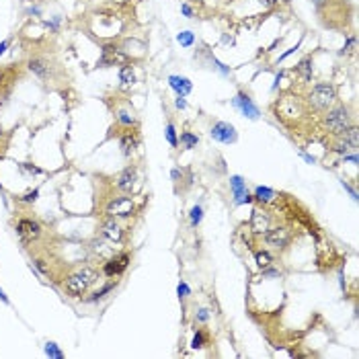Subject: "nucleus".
Masks as SVG:
<instances>
[{"mask_svg": "<svg viewBox=\"0 0 359 359\" xmlns=\"http://www.w3.org/2000/svg\"><path fill=\"white\" fill-rule=\"evenodd\" d=\"M97 277H99V273L92 269V267H80L78 271H74V273H70V275L66 277V281H64L66 294L70 296V298L84 296L88 289H90V285L97 281Z\"/></svg>", "mask_w": 359, "mask_h": 359, "instance_id": "1", "label": "nucleus"}, {"mask_svg": "<svg viewBox=\"0 0 359 359\" xmlns=\"http://www.w3.org/2000/svg\"><path fill=\"white\" fill-rule=\"evenodd\" d=\"M308 101L314 109H331L332 103L337 101V90H334V86L331 83H318L312 86Z\"/></svg>", "mask_w": 359, "mask_h": 359, "instance_id": "2", "label": "nucleus"}, {"mask_svg": "<svg viewBox=\"0 0 359 359\" xmlns=\"http://www.w3.org/2000/svg\"><path fill=\"white\" fill-rule=\"evenodd\" d=\"M324 123H327V130L332 136H341L347 127L351 125V115H349V111H347V107H334L327 113Z\"/></svg>", "mask_w": 359, "mask_h": 359, "instance_id": "3", "label": "nucleus"}, {"mask_svg": "<svg viewBox=\"0 0 359 359\" xmlns=\"http://www.w3.org/2000/svg\"><path fill=\"white\" fill-rule=\"evenodd\" d=\"M263 236H265L267 247H271L275 250H285L289 247V242H292V230L287 226H275V228H269Z\"/></svg>", "mask_w": 359, "mask_h": 359, "instance_id": "4", "label": "nucleus"}, {"mask_svg": "<svg viewBox=\"0 0 359 359\" xmlns=\"http://www.w3.org/2000/svg\"><path fill=\"white\" fill-rule=\"evenodd\" d=\"M132 257L130 252H117V254H111V257L103 263V273H105L107 277H119L125 269L127 265H130Z\"/></svg>", "mask_w": 359, "mask_h": 359, "instance_id": "5", "label": "nucleus"}, {"mask_svg": "<svg viewBox=\"0 0 359 359\" xmlns=\"http://www.w3.org/2000/svg\"><path fill=\"white\" fill-rule=\"evenodd\" d=\"M17 234L23 242H33L41 236V224L31 218H21L17 222Z\"/></svg>", "mask_w": 359, "mask_h": 359, "instance_id": "6", "label": "nucleus"}, {"mask_svg": "<svg viewBox=\"0 0 359 359\" xmlns=\"http://www.w3.org/2000/svg\"><path fill=\"white\" fill-rule=\"evenodd\" d=\"M210 134H212L214 140L220 142V144H234L236 138H238L234 125L228 123V121H218V123H214Z\"/></svg>", "mask_w": 359, "mask_h": 359, "instance_id": "7", "label": "nucleus"}, {"mask_svg": "<svg viewBox=\"0 0 359 359\" xmlns=\"http://www.w3.org/2000/svg\"><path fill=\"white\" fill-rule=\"evenodd\" d=\"M107 214L111 218H130L134 214V201L130 197H113L107 203Z\"/></svg>", "mask_w": 359, "mask_h": 359, "instance_id": "8", "label": "nucleus"}, {"mask_svg": "<svg viewBox=\"0 0 359 359\" xmlns=\"http://www.w3.org/2000/svg\"><path fill=\"white\" fill-rule=\"evenodd\" d=\"M232 105L245 115V117H249V119H259V107L252 103V99L247 95V92H238V95L232 99Z\"/></svg>", "mask_w": 359, "mask_h": 359, "instance_id": "9", "label": "nucleus"}, {"mask_svg": "<svg viewBox=\"0 0 359 359\" xmlns=\"http://www.w3.org/2000/svg\"><path fill=\"white\" fill-rule=\"evenodd\" d=\"M269 228H271V216L265 212V210H259V207H254V210H252V216H250V232L257 234V236H263Z\"/></svg>", "mask_w": 359, "mask_h": 359, "instance_id": "10", "label": "nucleus"}, {"mask_svg": "<svg viewBox=\"0 0 359 359\" xmlns=\"http://www.w3.org/2000/svg\"><path fill=\"white\" fill-rule=\"evenodd\" d=\"M230 189H232V195H234V203L236 205H242V203H250L252 201V195L249 193L247 189V183L240 175H234L230 177Z\"/></svg>", "mask_w": 359, "mask_h": 359, "instance_id": "11", "label": "nucleus"}, {"mask_svg": "<svg viewBox=\"0 0 359 359\" xmlns=\"http://www.w3.org/2000/svg\"><path fill=\"white\" fill-rule=\"evenodd\" d=\"M136 183H138V170L134 166H127L121 175L117 177V189L123 191V193H132L136 189Z\"/></svg>", "mask_w": 359, "mask_h": 359, "instance_id": "12", "label": "nucleus"}, {"mask_svg": "<svg viewBox=\"0 0 359 359\" xmlns=\"http://www.w3.org/2000/svg\"><path fill=\"white\" fill-rule=\"evenodd\" d=\"M101 234H103V238H107L111 242H121L123 240V228L119 222H115V218H109L103 222Z\"/></svg>", "mask_w": 359, "mask_h": 359, "instance_id": "13", "label": "nucleus"}, {"mask_svg": "<svg viewBox=\"0 0 359 359\" xmlns=\"http://www.w3.org/2000/svg\"><path fill=\"white\" fill-rule=\"evenodd\" d=\"M27 68H29V70L35 74V76H39V78H43V80L50 78V72H52L50 62L45 60V57H41V55H33V57H29Z\"/></svg>", "mask_w": 359, "mask_h": 359, "instance_id": "14", "label": "nucleus"}, {"mask_svg": "<svg viewBox=\"0 0 359 359\" xmlns=\"http://www.w3.org/2000/svg\"><path fill=\"white\" fill-rule=\"evenodd\" d=\"M168 84H170V88H175V92L179 97H187L193 88L191 80L185 78V76H168Z\"/></svg>", "mask_w": 359, "mask_h": 359, "instance_id": "15", "label": "nucleus"}, {"mask_svg": "<svg viewBox=\"0 0 359 359\" xmlns=\"http://www.w3.org/2000/svg\"><path fill=\"white\" fill-rule=\"evenodd\" d=\"M123 57V54L119 52L117 45H105L101 52V66H111L115 62H119Z\"/></svg>", "mask_w": 359, "mask_h": 359, "instance_id": "16", "label": "nucleus"}, {"mask_svg": "<svg viewBox=\"0 0 359 359\" xmlns=\"http://www.w3.org/2000/svg\"><path fill=\"white\" fill-rule=\"evenodd\" d=\"M275 197H277V193H275L273 189L263 187V185H259V187H254V193H252V199H254V201H259V203H263V205H267V203H273V201H275Z\"/></svg>", "mask_w": 359, "mask_h": 359, "instance_id": "17", "label": "nucleus"}, {"mask_svg": "<svg viewBox=\"0 0 359 359\" xmlns=\"http://www.w3.org/2000/svg\"><path fill=\"white\" fill-rule=\"evenodd\" d=\"M119 146H121V152H123V156H132L134 152H136V148H138V140H136V136L134 134H123L121 138H119Z\"/></svg>", "mask_w": 359, "mask_h": 359, "instance_id": "18", "label": "nucleus"}, {"mask_svg": "<svg viewBox=\"0 0 359 359\" xmlns=\"http://www.w3.org/2000/svg\"><path fill=\"white\" fill-rule=\"evenodd\" d=\"M341 140L347 142L351 148H357V146H359V130H357L355 125H349V127H347V130L341 134Z\"/></svg>", "mask_w": 359, "mask_h": 359, "instance_id": "19", "label": "nucleus"}, {"mask_svg": "<svg viewBox=\"0 0 359 359\" xmlns=\"http://www.w3.org/2000/svg\"><path fill=\"white\" fill-rule=\"evenodd\" d=\"M296 70H298V74H300V76H302L304 83L312 80V57H310V55H306L304 60L296 66Z\"/></svg>", "mask_w": 359, "mask_h": 359, "instance_id": "20", "label": "nucleus"}, {"mask_svg": "<svg viewBox=\"0 0 359 359\" xmlns=\"http://www.w3.org/2000/svg\"><path fill=\"white\" fill-rule=\"evenodd\" d=\"M119 80H121L125 86H130V84L136 83V72H134V68H132L130 64L121 66V70H119Z\"/></svg>", "mask_w": 359, "mask_h": 359, "instance_id": "21", "label": "nucleus"}, {"mask_svg": "<svg viewBox=\"0 0 359 359\" xmlns=\"http://www.w3.org/2000/svg\"><path fill=\"white\" fill-rule=\"evenodd\" d=\"M254 263H257V267H259V269L269 267V265H273V257H271V252H267V250H257V252H254Z\"/></svg>", "mask_w": 359, "mask_h": 359, "instance_id": "22", "label": "nucleus"}, {"mask_svg": "<svg viewBox=\"0 0 359 359\" xmlns=\"http://www.w3.org/2000/svg\"><path fill=\"white\" fill-rule=\"evenodd\" d=\"M197 144H199V138L195 136V134H191V132H183L181 134V146L185 150H193Z\"/></svg>", "mask_w": 359, "mask_h": 359, "instance_id": "23", "label": "nucleus"}, {"mask_svg": "<svg viewBox=\"0 0 359 359\" xmlns=\"http://www.w3.org/2000/svg\"><path fill=\"white\" fill-rule=\"evenodd\" d=\"M113 289H115V281L107 283L105 287H103V289H101V292H95V294H92V298H86V302H101V300H103V298H105L107 294H111V292H113Z\"/></svg>", "mask_w": 359, "mask_h": 359, "instance_id": "24", "label": "nucleus"}, {"mask_svg": "<svg viewBox=\"0 0 359 359\" xmlns=\"http://www.w3.org/2000/svg\"><path fill=\"white\" fill-rule=\"evenodd\" d=\"M45 355H48V357H55V359H64V351L54 341L45 343Z\"/></svg>", "mask_w": 359, "mask_h": 359, "instance_id": "25", "label": "nucleus"}, {"mask_svg": "<svg viewBox=\"0 0 359 359\" xmlns=\"http://www.w3.org/2000/svg\"><path fill=\"white\" fill-rule=\"evenodd\" d=\"M165 134H166L168 144H170L172 148H177V146H179V138H177V130H175V125H172V123H166Z\"/></svg>", "mask_w": 359, "mask_h": 359, "instance_id": "26", "label": "nucleus"}, {"mask_svg": "<svg viewBox=\"0 0 359 359\" xmlns=\"http://www.w3.org/2000/svg\"><path fill=\"white\" fill-rule=\"evenodd\" d=\"M189 218H191V226H193V228H197V226L201 224V220H203V210H201L199 205L191 207V214H189Z\"/></svg>", "mask_w": 359, "mask_h": 359, "instance_id": "27", "label": "nucleus"}, {"mask_svg": "<svg viewBox=\"0 0 359 359\" xmlns=\"http://www.w3.org/2000/svg\"><path fill=\"white\" fill-rule=\"evenodd\" d=\"M117 121H119L121 125H134V123H136V117H134L130 111L121 109V111H117Z\"/></svg>", "mask_w": 359, "mask_h": 359, "instance_id": "28", "label": "nucleus"}, {"mask_svg": "<svg viewBox=\"0 0 359 359\" xmlns=\"http://www.w3.org/2000/svg\"><path fill=\"white\" fill-rule=\"evenodd\" d=\"M177 41H179L181 45H185V48H191L193 41H195V37H193V33H191V31H183V33H179Z\"/></svg>", "mask_w": 359, "mask_h": 359, "instance_id": "29", "label": "nucleus"}, {"mask_svg": "<svg viewBox=\"0 0 359 359\" xmlns=\"http://www.w3.org/2000/svg\"><path fill=\"white\" fill-rule=\"evenodd\" d=\"M203 345H205V332L197 331V332H195V337H193V341H191V349H201Z\"/></svg>", "mask_w": 359, "mask_h": 359, "instance_id": "30", "label": "nucleus"}, {"mask_svg": "<svg viewBox=\"0 0 359 359\" xmlns=\"http://www.w3.org/2000/svg\"><path fill=\"white\" fill-rule=\"evenodd\" d=\"M37 197H39V189H33V191H27L25 195H21V201L23 203H33V201H37Z\"/></svg>", "mask_w": 359, "mask_h": 359, "instance_id": "31", "label": "nucleus"}, {"mask_svg": "<svg viewBox=\"0 0 359 359\" xmlns=\"http://www.w3.org/2000/svg\"><path fill=\"white\" fill-rule=\"evenodd\" d=\"M177 294H179V298L181 300H185V298H189L191 296V287L185 283V281H179V285H177Z\"/></svg>", "mask_w": 359, "mask_h": 359, "instance_id": "32", "label": "nucleus"}, {"mask_svg": "<svg viewBox=\"0 0 359 359\" xmlns=\"http://www.w3.org/2000/svg\"><path fill=\"white\" fill-rule=\"evenodd\" d=\"M207 320H210V310H207V308H199L197 312H195V322L203 324V322H207Z\"/></svg>", "mask_w": 359, "mask_h": 359, "instance_id": "33", "label": "nucleus"}, {"mask_svg": "<svg viewBox=\"0 0 359 359\" xmlns=\"http://www.w3.org/2000/svg\"><path fill=\"white\" fill-rule=\"evenodd\" d=\"M261 271H263L265 279H271V277H281V271L279 269H273L271 265H269V267H265V269H261Z\"/></svg>", "mask_w": 359, "mask_h": 359, "instance_id": "34", "label": "nucleus"}, {"mask_svg": "<svg viewBox=\"0 0 359 359\" xmlns=\"http://www.w3.org/2000/svg\"><path fill=\"white\" fill-rule=\"evenodd\" d=\"M33 265H35V269H37L41 275H50V267L45 265L43 259H35V261H33Z\"/></svg>", "mask_w": 359, "mask_h": 359, "instance_id": "35", "label": "nucleus"}, {"mask_svg": "<svg viewBox=\"0 0 359 359\" xmlns=\"http://www.w3.org/2000/svg\"><path fill=\"white\" fill-rule=\"evenodd\" d=\"M349 148H351L349 144H347V142H343V140H341V142H339L337 146H334V148H332V152H337V154H341V156H343V154H347V152H349Z\"/></svg>", "mask_w": 359, "mask_h": 359, "instance_id": "36", "label": "nucleus"}, {"mask_svg": "<svg viewBox=\"0 0 359 359\" xmlns=\"http://www.w3.org/2000/svg\"><path fill=\"white\" fill-rule=\"evenodd\" d=\"M21 166H23V168H25V170H29V172H33V175H41V172H43L41 168H37V166H33V165H29V162H25V165H21Z\"/></svg>", "mask_w": 359, "mask_h": 359, "instance_id": "37", "label": "nucleus"}, {"mask_svg": "<svg viewBox=\"0 0 359 359\" xmlns=\"http://www.w3.org/2000/svg\"><path fill=\"white\" fill-rule=\"evenodd\" d=\"M341 185H343V187H345L347 191H349V193H351V197H353V199L357 201V191H355V189L351 187V185H349V183H347V181H341Z\"/></svg>", "mask_w": 359, "mask_h": 359, "instance_id": "38", "label": "nucleus"}, {"mask_svg": "<svg viewBox=\"0 0 359 359\" xmlns=\"http://www.w3.org/2000/svg\"><path fill=\"white\" fill-rule=\"evenodd\" d=\"M343 162H353V165H357L359 158H357V154H349V152H347V154H343Z\"/></svg>", "mask_w": 359, "mask_h": 359, "instance_id": "39", "label": "nucleus"}, {"mask_svg": "<svg viewBox=\"0 0 359 359\" xmlns=\"http://www.w3.org/2000/svg\"><path fill=\"white\" fill-rule=\"evenodd\" d=\"M175 105H177V109H187V101H185V97H177Z\"/></svg>", "mask_w": 359, "mask_h": 359, "instance_id": "40", "label": "nucleus"}, {"mask_svg": "<svg viewBox=\"0 0 359 359\" xmlns=\"http://www.w3.org/2000/svg\"><path fill=\"white\" fill-rule=\"evenodd\" d=\"M170 177H172V181H179V179H183V172L179 168H172L170 170Z\"/></svg>", "mask_w": 359, "mask_h": 359, "instance_id": "41", "label": "nucleus"}, {"mask_svg": "<svg viewBox=\"0 0 359 359\" xmlns=\"http://www.w3.org/2000/svg\"><path fill=\"white\" fill-rule=\"evenodd\" d=\"M300 154H302V158H304L306 162H310V165H314V162H316V158H314V156H310V154H306L304 150H302V152H300Z\"/></svg>", "mask_w": 359, "mask_h": 359, "instance_id": "42", "label": "nucleus"}, {"mask_svg": "<svg viewBox=\"0 0 359 359\" xmlns=\"http://www.w3.org/2000/svg\"><path fill=\"white\" fill-rule=\"evenodd\" d=\"M181 8H183V13H185V17H193V10H191V6H189V4H183Z\"/></svg>", "mask_w": 359, "mask_h": 359, "instance_id": "43", "label": "nucleus"}, {"mask_svg": "<svg viewBox=\"0 0 359 359\" xmlns=\"http://www.w3.org/2000/svg\"><path fill=\"white\" fill-rule=\"evenodd\" d=\"M6 48H8V39H6V41H2V43H0V55H2V54L6 52Z\"/></svg>", "mask_w": 359, "mask_h": 359, "instance_id": "44", "label": "nucleus"}, {"mask_svg": "<svg viewBox=\"0 0 359 359\" xmlns=\"http://www.w3.org/2000/svg\"><path fill=\"white\" fill-rule=\"evenodd\" d=\"M0 300H2V302H4V304H8V296H6L4 292H2V289H0Z\"/></svg>", "mask_w": 359, "mask_h": 359, "instance_id": "45", "label": "nucleus"}, {"mask_svg": "<svg viewBox=\"0 0 359 359\" xmlns=\"http://www.w3.org/2000/svg\"><path fill=\"white\" fill-rule=\"evenodd\" d=\"M259 2H265V4H267V6H273V4L277 2V0H259Z\"/></svg>", "mask_w": 359, "mask_h": 359, "instance_id": "46", "label": "nucleus"}]
</instances>
